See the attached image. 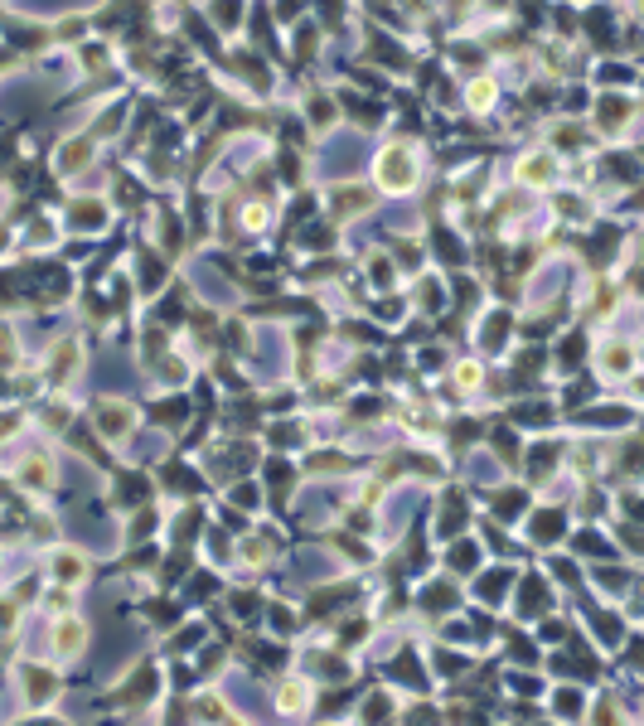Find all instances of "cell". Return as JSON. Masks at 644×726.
<instances>
[{"instance_id": "cell-5", "label": "cell", "mask_w": 644, "mask_h": 726, "mask_svg": "<svg viewBox=\"0 0 644 726\" xmlns=\"http://www.w3.org/2000/svg\"><path fill=\"white\" fill-rule=\"evenodd\" d=\"M83 160H88V141H68V145H63V155H58V165H63V170H78Z\"/></svg>"}, {"instance_id": "cell-2", "label": "cell", "mask_w": 644, "mask_h": 726, "mask_svg": "<svg viewBox=\"0 0 644 726\" xmlns=\"http://www.w3.org/2000/svg\"><path fill=\"white\" fill-rule=\"evenodd\" d=\"M83 644H88V629H83V620H58V629H54V649L63 654V658H78L83 654Z\"/></svg>"}, {"instance_id": "cell-4", "label": "cell", "mask_w": 644, "mask_h": 726, "mask_svg": "<svg viewBox=\"0 0 644 726\" xmlns=\"http://www.w3.org/2000/svg\"><path fill=\"white\" fill-rule=\"evenodd\" d=\"M519 175H524V180H533V184H547V180H552V160H547V155H533V160H524V165H519Z\"/></svg>"}, {"instance_id": "cell-6", "label": "cell", "mask_w": 644, "mask_h": 726, "mask_svg": "<svg viewBox=\"0 0 644 726\" xmlns=\"http://www.w3.org/2000/svg\"><path fill=\"white\" fill-rule=\"evenodd\" d=\"M489 102H494V83H489V78H480V83L470 88V106H475V111H485Z\"/></svg>"}, {"instance_id": "cell-9", "label": "cell", "mask_w": 644, "mask_h": 726, "mask_svg": "<svg viewBox=\"0 0 644 726\" xmlns=\"http://www.w3.org/2000/svg\"><path fill=\"white\" fill-rule=\"evenodd\" d=\"M54 571H58V576H78V571H83V562H78V557H58V562H54Z\"/></svg>"}, {"instance_id": "cell-8", "label": "cell", "mask_w": 644, "mask_h": 726, "mask_svg": "<svg viewBox=\"0 0 644 726\" xmlns=\"http://www.w3.org/2000/svg\"><path fill=\"white\" fill-rule=\"evenodd\" d=\"M455 383H460V388H475V383H480V368H475V363H460V368H455Z\"/></svg>"}, {"instance_id": "cell-7", "label": "cell", "mask_w": 644, "mask_h": 726, "mask_svg": "<svg viewBox=\"0 0 644 726\" xmlns=\"http://www.w3.org/2000/svg\"><path fill=\"white\" fill-rule=\"evenodd\" d=\"M301 702H306V688H301V683H286V688H281V707H286V712H296Z\"/></svg>"}, {"instance_id": "cell-3", "label": "cell", "mask_w": 644, "mask_h": 726, "mask_svg": "<svg viewBox=\"0 0 644 726\" xmlns=\"http://www.w3.org/2000/svg\"><path fill=\"white\" fill-rule=\"evenodd\" d=\"M601 368H611V373H630V368H635V354H630V344H611V349L601 354Z\"/></svg>"}, {"instance_id": "cell-1", "label": "cell", "mask_w": 644, "mask_h": 726, "mask_svg": "<svg viewBox=\"0 0 644 726\" xmlns=\"http://www.w3.org/2000/svg\"><path fill=\"white\" fill-rule=\"evenodd\" d=\"M412 180H417V165H412V155H407L402 145L383 150V160H378V184L398 194V189H412Z\"/></svg>"}, {"instance_id": "cell-11", "label": "cell", "mask_w": 644, "mask_h": 726, "mask_svg": "<svg viewBox=\"0 0 644 726\" xmlns=\"http://www.w3.org/2000/svg\"><path fill=\"white\" fill-rule=\"evenodd\" d=\"M242 223H247V228H262V223H267V213H262V208H247V213H242Z\"/></svg>"}, {"instance_id": "cell-10", "label": "cell", "mask_w": 644, "mask_h": 726, "mask_svg": "<svg viewBox=\"0 0 644 726\" xmlns=\"http://www.w3.org/2000/svg\"><path fill=\"white\" fill-rule=\"evenodd\" d=\"M29 484H49V470H44V460H29Z\"/></svg>"}]
</instances>
